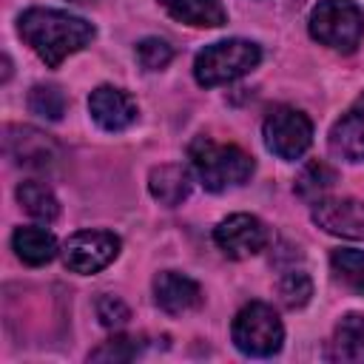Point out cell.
<instances>
[{
  "label": "cell",
  "mask_w": 364,
  "mask_h": 364,
  "mask_svg": "<svg viewBox=\"0 0 364 364\" xmlns=\"http://www.w3.org/2000/svg\"><path fill=\"white\" fill-rule=\"evenodd\" d=\"M17 31L26 40V46L48 68H60L65 57L82 51L97 37V28L88 20H82L71 11L46 9V6L26 9L17 20Z\"/></svg>",
  "instance_id": "1"
},
{
  "label": "cell",
  "mask_w": 364,
  "mask_h": 364,
  "mask_svg": "<svg viewBox=\"0 0 364 364\" xmlns=\"http://www.w3.org/2000/svg\"><path fill=\"white\" fill-rule=\"evenodd\" d=\"M188 159H191L196 179L210 193L239 188L256 171V162L247 151H242L239 145L213 142L210 136H193V142L188 145Z\"/></svg>",
  "instance_id": "2"
},
{
  "label": "cell",
  "mask_w": 364,
  "mask_h": 364,
  "mask_svg": "<svg viewBox=\"0 0 364 364\" xmlns=\"http://www.w3.org/2000/svg\"><path fill=\"white\" fill-rule=\"evenodd\" d=\"M262 63V48L253 40L230 37L205 46L193 60V77L202 88H216L250 74Z\"/></svg>",
  "instance_id": "3"
},
{
  "label": "cell",
  "mask_w": 364,
  "mask_h": 364,
  "mask_svg": "<svg viewBox=\"0 0 364 364\" xmlns=\"http://www.w3.org/2000/svg\"><path fill=\"white\" fill-rule=\"evenodd\" d=\"M307 28L321 46L353 54L364 40V14L353 0H318L310 11Z\"/></svg>",
  "instance_id": "4"
},
{
  "label": "cell",
  "mask_w": 364,
  "mask_h": 364,
  "mask_svg": "<svg viewBox=\"0 0 364 364\" xmlns=\"http://www.w3.org/2000/svg\"><path fill=\"white\" fill-rule=\"evenodd\" d=\"M230 338L239 353L253 355V358H270L282 350L284 324L270 304L250 301L236 313L230 324Z\"/></svg>",
  "instance_id": "5"
},
{
  "label": "cell",
  "mask_w": 364,
  "mask_h": 364,
  "mask_svg": "<svg viewBox=\"0 0 364 364\" xmlns=\"http://www.w3.org/2000/svg\"><path fill=\"white\" fill-rule=\"evenodd\" d=\"M262 136L270 154L293 162L307 154L313 142V122L304 111L293 105H276L262 122Z\"/></svg>",
  "instance_id": "6"
},
{
  "label": "cell",
  "mask_w": 364,
  "mask_h": 364,
  "mask_svg": "<svg viewBox=\"0 0 364 364\" xmlns=\"http://www.w3.org/2000/svg\"><path fill=\"white\" fill-rule=\"evenodd\" d=\"M119 236L111 230H77L63 245V262L68 270L91 276L108 267L119 256Z\"/></svg>",
  "instance_id": "7"
},
{
  "label": "cell",
  "mask_w": 364,
  "mask_h": 364,
  "mask_svg": "<svg viewBox=\"0 0 364 364\" xmlns=\"http://www.w3.org/2000/svg\"><path fill=\"white\" fill-rule=\"evenodd\" d=\"M213 242L228 259H250L270 245V228L253 213H230L213 228Z\"/></svg>",
  "instance_id": "8"
},
{
  "label": "cell",
  "mask_w": 364,
  "mask_h": 364,
  "mask_svg": "<svg viewBox=\"0 0 364 364\" xmlns=\"http://www.w3.org/2000/svg\"><path fill=\"white\" fill-rule=\"evenodd\" d=\"M3 148L6 156L23 168H48L57 159V145L48 134L28 128V125H9L3 134Z\"/></svg>",
  "instance_id": "9"
},
{
  "label": "cell",
  "mask_w": 364,
  "mask_h": 364,
  "mask_svg": "<svg viewBox=\"0 0 364 364\" xmlns=\"http://www.w3.org/2000/svg\"><path fill=\"white\" fill-rule=\"evenodd\" d=\"M313 222L333 236L364 239V199H353V196L330 199V196H324L313 205Z\"/></svg>",
  "instance_id": "10"
},
{
  "label": "cell",
  "mask_w": 364,
  "mask_h": 364,
  "mask_svg": "<svg viewBox=\"0 0 364 364\" xmlns=\"http://www.w3.org/2000/svg\"><path fill=\"white\" fill-rule=\"evenodd\" d=\"M88 114L102 131H125L136 122V102L128 91L114 85H100L88 97Z\"/></svg>",
  "instance_id": "11"
},
{
  "label": "cell",
  "mask_w": 364,
  "mask_h": 364,
  "mask_svg": "<svg viewBox=\"0 0 364 364\" xmlns=\"http://www.w3.org/2000/svg\"><path fill=\"white\" fill-rule=\"evenodd\" d=\"M330 154L344 162H364V91L336 119L327 136Z\"/></svg>",
  "instance_id": "12"
},
{
  "label": "cell",
  "mask_w": 364,
  "mask_h": 364,
  "mask_svg": "<svg viewBox=\"0 0 364 364\" xmlns=\"http://www.w3.org/2000/svg\"><path fill=\"white\" fill-rule=\"evenodd\" d=\"M202 287L179 273V270H162L156 273L154 279V301L159 310H165L168 316H182V313H191L202 304Z\"/></svg>",
  "instance_id": "13"
},
{
  "label": "cell",
  "mask_w": 364,
  "mask_h": 364,
  "mask_svg": "<svg viewBox=\"0 0 364 364\" xmlns=\"http://www.w3.org/2000/svg\"><path fill=\"white\" fill-rule=\"evenodd\" d=\"M148 191L159 205L176 208L191 196V171L176 162L156 165L148 176Z\"/></svg>",
  "instance_id": "14"
},
{
  "label": "cell",
  "mask_w": 364,
  "mask_h": 364,
  "mask_svg": "<svg viewBox=\"0 0 364 364\" xmlns=\"http://www.w3.org/2000/svg\"><path fill=\"white\" fill-rule=\"evenodd\" d=\"M173 20L199 28H219L228 23V9L222 0H156Z\"/></svg>",
  "instance_id": "15"
},
{
  "label": "cell",
  "mask_w": 364,
  "mask_h": 364,
  "mask_svg": "<svg viewBox=\"0 0 364 364\" xmlns=\"http://www.w3.org/2000/svg\"><path fill=\"white\" fill-rule=\"evenodd\" d=\"M327 355L344 364H364V316L361 313H347L336 324Z\"/></svg>",
  "instance_id": "16"
},
{
  "label": "cell",
  "mask_w": 364,
  "mask_h": 364,
  "mask_svg": "<svg viewBox=\"0 0 364 364\" xmlns=\"http://www.w3.org/2000/svg\"><path fill=\"white\" fill-rule=\"evenodd\" d=\"M11 247H14L20 262H26L31 267H40V264H48L57 256V236L46 228H31L28 225V228L14 230Z\"/></svg>",
  "instance_id": "17"
},
{
  "label": "cell",
  "mask_w": 364,
  "mask_h": 364,
  "mask_svg": "<svg viewBox=\"0 0 364 364\" xmlns=\"http://www.w3.org/2000/svg\"><path fill=\"white\" fill-rule=\"evenodd\" d=\"M333 185H336V171H333L327 162L313 159V162H307V165L301 168V173L296 176L293 191H296V196H299L301 202L316 205L318 199H324V196L330 193Z\"/></svg>",
  "instance_id": "18"
},
{
  "label": "cell",
  "mask_w": 364,
  "mask_h": 364,
  "mask_svg": "<svg viewBox=\"0 0 364 364\" xmlns=\"http://www.w3.org/2000/svg\"><path fill=\"white\" fill-rule=\"evenodd\" d=\"M17 202L23 205V210L40 222H54L60 216V202L51 193L48 185L37 182V179H26L17 185Z\"/></svg>",
  "instance_id": "19"
},
{
  "label": "cell",
  "mask_w": 364,
  "mask_h": 364,
  "mask_svg": "<svg viewBox=\"0 0 364 364\" xmlns=\"http://www.w3.org/2000/svg\"><path fill=\"white\" fill-rule=\"evenodd\" d=\"M330 267L347 287H353L355 293L364 296V250L338 247L330 253Z\"/></svg>",
  "instance_id": "20"
},
{
  "label": "cell",
  "mask_w": 364,
  "mask_h": 364,
  "mask_svg": "<svg viewBox=\"0 0 364 364\" xmlns=\"http://www.w3.org/2000/svg\"><path fill=\"white\" fill-rule=\"evenodd\" d=\"M28 111L43 119L57 122L65 114V94L51 82H40L28 91Z\"/></svg>",
  "instance_id": "21"
},
{
  "label": "cell",
  "mask_w": 364,
  "mask_h": 364,
  "mask_svg": "<svg viewBox=\"0 0 364 364\" xmlns=\"http://www.w3.org/2000/svg\"><path fill=\"white\" fill-rule=\"evenodd\" d=\"M279 299H282V304L284 307H290V310H296V307H304L307 301H310V296H313V279L304 273V270H287L282 279H279Z\"/></svg>",
  "instance_id": "22"
},
{
  "label": "cell",
  "mask_w": 364,
  "mask_h": 364,
  "mask_svg": "<svg viewBox=\"0 0 364 364\" xmlns=\"http://www.w3.org/2000/svg\"><path fill=\"white\" fill-rule=\"evenodd\" d=\"M173 60V46L162 37H145L136 43V63L145 71H162Z\"/></svg>",
  "instance_id": "23"
},
{
  "label": "cell",
  "mask_w": 364,
  "mask_h": 364,
  "mask_svg": "<svg viewBox=\"0 0 364 364\" xmlns=\"http://www.w3.org/2000/svg\"><path fill=\"white\" fill-rule=\"evenodd\" d=\"M139 338L134 336H114L102 341L94 353H88V361H131L139 355Z\"/></svg>",
  "instance_id": "24"
},
{
  "label": "cell",
  "mask_w": 364,
  "mask_h": 364,
  "mask_svg": "<svg viewBox=\"0 0 364 364\" xmlns=\"http://www.w3.org/2000/svg\"><path fill=\"white\" fill-rule=\"evenodd\" d=\"M97 318H100V324H105V327H111V330H119V327L128 324L131 310H128V304H125L122 299H117V296H100V299H97Z\"/></svg>",
  "instance_id": "25"
},
{
  "label": "cell",
  "mask_w": 364,
  "mask_h": 364,
  "mask_svg": "<svg viewBox=\"0 0 364 364\" xmlns=\"http://www.w3.org/2000/svg\"><path fill=\"white\" fill-rule=\"evenodd\" d=\"M71 3H94V0H71Z\"/></svg>",
  "instance_id": "26"
}]
</instances>
